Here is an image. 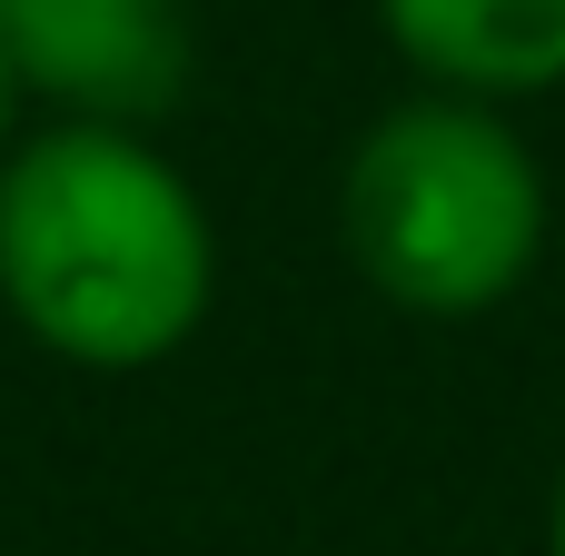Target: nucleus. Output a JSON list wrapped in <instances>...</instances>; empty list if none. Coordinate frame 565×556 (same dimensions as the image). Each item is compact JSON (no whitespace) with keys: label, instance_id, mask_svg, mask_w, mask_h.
<instances>
[{"label":"nucleus","instance_id":"obj_1","mask_svg":"<svg viewBox=\"0 0 565 556\" xmlns=\"http://www.w3.org/2000/svg\"><path fill=\"white\" fill-rule=\"evenodd\" d=\"M218 298V229L199 189L99 119H50L0 159V308L30 348L129 378L179 358Z\"/></svg>","mask_w":565,"mask_h":556},{"label":"nucleus","instance_id":"obj_2","mask_svg":"<svg viewBox=\"0 0 565 556\" xmlns=\"http://www.w3.org/2000/svg\"><path fill=\"white\" fill-rule=\"evenodd\" d=\"M338 229L387 308L487 318L546 259V169L487 99L427 90L367 119V139L348 149Z\"/></svg>","mask_w":565,"mask_h":556},{"label":"nucleus","instance_id":"obj_3","mask_svg":"<svg viewBox=\"0 0 565 556\" xmlns=\"http://www.w3.org/2000/svg\"><path fill=\"white\" fill-rule=\"evenodd\" d=\"M0 70L40 90L60 119L139 129L189 90V10L179 0H0Z\"/></svg>","mask_w":565,"mask_h":556},{"label":"nucleus","instance_id":"obj_4","mask_svg":"<svg viewBox=\"0 0 565 556\" xmlns=\"http://www.w3.org/2000/svg\"><path fill=\"white\" fill-rule=\"evenodd\" d=\"M377 30L457 99H526L565 80V0H377Z\"/></svg>","mask_w":565,"mask_h":556},{"label":"nucleus","instance_id":"obj_5","mask_svg":"<svg viewBox=\"0 0 565 556\" xmlns=\"http://www.w3.org/2000/svg\"><path fill=\"white\" fill-rule=\"evenodd\" d=\"M546 556H565V478H556V497H546Z\"/></svg>","mask_w":565,"mask_h":556},{"label":"nucleus","instance_id":"obj_6","mask_svg":"<svg viewBox=\"0 0 565 556\" xmlns=\"http://www.w3.org/2000/svg\"><path fill=\"white\" fill-rule=\"evenodd\" d=\"M10 99H20V90H10V70H0V159H10Z\"/></svg>","mask_w":565,"mask_h":556}]
</instances>
